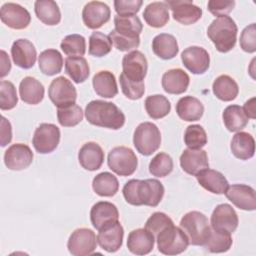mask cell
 Here are the masks:
<instances>
[{"instance_id": "6da1fadb", "label": "cell", "mask_w": 256, "mask_h": 256, "mask_svg": "<svg viewBox=\"0 0 256 256\" xmlns=\"http://www.w3.org/2000/svg\"><path fill=\"white\" fill-rule=\"evenodd\" d=\"M164 192L163 184L157 179H131L122 189L126 202L133 206L156 207L161 202Z\"/></svg>"}, {"instance_id": "7a4b0ae2", "label": "cell", "mask_w": 256, "mask_h": 256, "mask_svg": "<svg viewBox=\"0 0 256 256\" xmlns=\"http://www.w3.org/2000/svg\"><path fill=\"white\" fill-rule=\"evenodd\" d=\"M85 117L87 121L95 126L120 129L125 123L124 113L112 102L104 100H93L86 105Z\"/></svg>"}, {"instance_id": "3957f363", "label": "cell", "mask_w": 256, "mask_h": 256, "mask_svg": "<svg viewBox=\"0 0 256 256\" xmlns=\"http://www.w3.org/2000/svg\"><path fill=\"white\" fill-rule=\"evenodd\" d=\"M238 28L230 16L218 17L211 22L207 29V35L221 53L231 51L237 41Z\"/></svg>"}, {"instance_id": "277c9868", "label": "cell", "mask_w": 256, "mask_h": 256, "mask_svg": "<svg viewBox=\"0 0 256 256\" xmlns=\"http://www.w3.org/2000/svg\"><path fill=\"white\" fill-rule=\"evenodd\" d=\"M180 228L187 236L189 244L194 246H203L211 232L208 218L199 211L186 213L180 221Z\"/></svg>"}, {"instance_id": "5b68a950", "label": "cell", "mask_w": 256, "mask_h": 256, "mask_svg": "<svg viewBox=\"0 0 256 256\" xmlns=\"http://www.w3.org/2000/svg\"><path fill=\"white\" fill-rule=\"evenodd\" d=\"M157 248L164 255H177L184 252L189 241L181 228L171 224L160 231L155 237Z\"/></svg>"}, {"instance_id": "8992f818", "label": "cell", "mask_w": 256, "mask_h": 256, "mask_svg": "<svg viewBox=\"0 0 256 256\" xmlns=\"http://www.w3.org/2000/svg\"><path fill=\"white\" fill-rule=\"evenodd\" d=\"M133 144L140 154L144 156L153 154L161 145L159 128L152 122L140 123L134 131Z\"/></svg>"}, {"instance_id": "52a82bcc", "label": "cell", "mask_w": 256, "mask_h": 256, "mask_svg": "<svg viewBox=\"0 0 256 256\" xmlns=\"http://www.w3.org/2000/svg\"><path fill=\"white\" fill-rule=\"evenodd\" d=\"M109 168L119 176L132 175L138 166V159L132 149L125 146L114 147L108 154Z\"/></svg>"}, {"instance_id": "ba28073f", "label": "cell", "mask_w": 256, "mask_h": 256, "mask_svg": "<svg viewBox=\"0 0 256 256\" xmlns=\"http://www.w3.org/2000/svg\"><path fill=\"white\" fill-rule=\"evenodd\" d=\"M48 96L57 108H62L75 103L77 91L70 80L64 76H59L52 80L48 89Z\"/></svg>"}, {"instance_id": "9c48e42d", "label": "cell", "mask_w": 256, "mask_h": 256, "mask_svg": "<svg viewBox=\"0 0 256 256\" xmlns=\"http://www.w3.org/2000/svg\"><path fill=\"white\" fill-rule=\"evenodd\" d=\"M59 141V128L51 123H42L36 128L34 132L32 144L38 153L48 154L57 148Z\"/></svg>"}, {"instance_id": "30bf717a", "label": "cell", "mask_w": 256, "mask_h": 256, "mask_svg": "<svg viewBox=\"0 0 256 256\" xmlns=\"http://www.w3.org/2000/svg\"><path fill=\"white\" fill-rule=\"evenodd\" d=\"M97 247V238L93 230L79 228L70 235L67 248L73 256H87L94 253Z\"/></svg>"}, {"instance_id": "8fae6325", "label": "cell", "mask_w": 256, "mask_h": 256, "mask_svg": "<svg viewBox=\"0 0 256 256\" xmlns=\"http://www.w3.org/2000/svg\"><path fill=\"white\" fill-rule=\"evenodd\" d=\"M238 223L236 211L231 205L226 203L216 206L210 219L212 230L228 234H232L237 229Z\"/></svg>"}, {"instance_id": "7c38bea8", "label": "cell", "mask_w": 256, "mask_h": 256, "mask_svg": "<svg viewBox=\"0 0 256 256\" xmlns=\"http://www.w3.org/2000/svg\"><path fill=\"white\" fill-rule=\"evenodd\" d=\"M0 18L6 26L16 30L27 28L31 22V15L28 10L23 6L12 2L2 5Z\"/></svg>"}, {"instance_id": "4fadbf2b", "label": "cell", "mask_w": 256, "mask_h": 256, "mask_svg": "<svg viewBox=\"0 0 256 256\" xmlns=\"http://www.w3.org/2000/svg\"><path fill=\"white\" fill-rule=\"evenodd\" d=\"M168 9L172 11L173 19L184 25L196 23L202 16V9L188 0H167L164 1Z\"/></svg>"}, {"instance_id": "5bb4252c", "label": "cell", "mask_w": 256, "mask_h": 256, "mask_svg": "<svg viewBox=\"0 0 256 256\" xmlns=\"http://www.w3.org/2000/svg\"><path fill=\"white\" fill-rule=\"evenodd\" d=\"M122 73L129 80L142 82L147 74L148 62L142 52L134 50L124 55L122 59Z\"/></svg>"}, {"instance_id": "9a60e30c", "label": "cell", "mask_w": 256, "mask_h": 256, "mask_svg": "<svg viewBox=\"0 0 256 256\" xmlns=\"http://www.w3.org/2000/svg\"><path fill=\"white\" fill-rule=\"evenodd\" d=\"M33 161V152L23 143H15L8 147L4 154V163L10 170L20 171L28 168Z\"/></svg>"}, {"instance_id": "2e32d148", "label": "cell", "mask_w": 256, "mask_h": 256, "mask_svg": "<svg viewBox=\"0 0 256 256\" xmlns=\"http://www.w3.org/2000/svg\"><path fill=\"white\" fill-rule=\"evenodd\" d=\"M224 194L227 199L239 209L253 211L256 208V193L251 186L233 184L228 186Z\"/></svg>"}, {"instance_id": "e0dca14e", "label": "cell", "mask_w": 256, "mask_h": 256, "mask_svg": "<svg viewBox=\"0 0 256 256\" xmlns=\"http://www.w3.org/2000/svg\"><path fill=\"white\" fill-rule=\"evenodd\" d=\"M183 65L193 74H203L210 66L208 52L199 46H190L181 53Z\"/></svg>"}, {"instance_id": "ac0fdd59", "label": "cell", "mask_w": 256, "mask_h": 256, "mask_svg": "<svg viewBox=\"0 0 256 256\" xmlns=\"http://www.w3.org/2000/svg\"><path fill=\"white\" fill-rule=\"evenodd\" d=\"M124 230L122 225L119 221H115L98 230L97 242L103 250L113 253L121 248Z\"/></svg>"}, {"instance_id": "d6986e66", "label": "cell", "mask_w": 256, "mask_h": 256, "mask_svg": "<svg viewBox=\"0 0 256 256\" xmlns=\"http://www.w3.org/2000/svg\"><path fill=\"white\" fill-rule=\"evenodd\" d=\"M111 11L107 4L101 1L88 2L82 11V19L86 27L98 29L110 19Z\"/></svg>"}, {"instance_id": "ffe728a7", "label": "cell", "mask_w": 256, "mask_h": 256, "mask_svg": "<svg viewBox=\"0 0 256 256\" xmlns=\"http://www.w3.org/2000/svg\"><path fill=\"white\" fill-rule=\"evenodd\" d=\"M180 166L187 174L196 176L209 168L207 152L202 149H185L180 156Z\"/></svg>"}, {"instance_id": "44dd1931", "label": "cell", "mask_w": 256, "mask_h": 256, "mask_svg": "<svg viewBox=\"0 0 256 256\" xmlns=\"http://www.w3.org/2000/svg\"><path fill=\"white\" fill-rule=\"evenodd\" d=\"M13 62L20 68L30 69L34 66L37 51L32 42L27 39H18L13 42L11 47Z\"/></svg>"}, {"instance_id": "7402d4cb", "label": "cell", "mask_w": 256, "mask_h": 256, "mask_svg": "<svg viewBox=\"0 0 256 256\" xmlns=\"http://www.w3.org/2000/svg\"><path fill=\"white\" fill-rule=\"evenodd\" d=\"M90 220L93 227L100 230L105 225L119 220V212L117 207L107 201H99L95 203L90 211Z\"/></svg>"}, {"instance_id": "603a6c76", "label": "cell", "mask_w": 256, "mask_h": 256, "mask_svg": "<svg viewBox=\"0 0 256 256\" xmlns=\"http://www.w3.org/2000/svg\"><path fill=\"white\" fill-rule=\"evenodd\" d=\"M155 237L145 228L131 231L127 238L128 250L136 255L149 254L154 248Z\"/></svg>"}, {"instance_id": "cb8c5ba5", "label": "cell", "mask_w": 256, "mask_h": 256, "mask_svg": "<svg viewBox=\"0 0 256 256\" xmlns=\"http://www.w3.org/2000/svg\"><path fill=\"white\" fill-rule=\"evenodd\" d=\"M78 160L80 165L88 170H98L104 162V152L96 142L85 143L78 152Z\"/></svg>"}, {"instance_id": "d4e9b609", "label": "cell", "mask_w": 256, "mask_h": 256, "mask_svg": "<svg viewBox=\"0 0 256 256\" xmlns=\"http://www.w3.org/2000/svg\"><path fill=\"white\" fill-rule=\"evenodd\" d=\"M190 78L188 74L180 69H170L166 71L162 76V87L165 92L169 94H182L189 86Z\"/></svg>"}, {"instance_id": "484cf974", "label": "cell", "mask_w": 256, "mask_h": 256, "mask_svg": "<svg viewBox=\"0 0 256 256\" xmlns=\"http://www.w3.org/2000/svg\"><path fill=\"white\" fill-rule=\"evenodd\" d=\"M197 181L204 189L214 194H224L228 188V181L219 171L205 169L196 175Z\"/></svg>"}, {"instance_id": "4316f807", "label": "cell", "mask_w": 256, "mask_h": 256, "mask_svg": "<svg viewBox=\"0 0 256 256\" xmlns=\"http://www.w3.org/2000/svg\"><path fill=\"white\" fill-rule=\"evenodd\" d=\"M44 86L36 78L27 76L19 84V94L23 102L31 105L39 104L44 98Z\"/></svg>"}, {"instance_id": "83f0119b", "label": "cell", "mask_w": 256, "mask_h": 256, "mask_svg": "<svg viewBox=\"0 0 256 256\" xmlns=\"http://www.w3.org/2000/svg\"><path fill=\"white\" fill-rule=\"evenodd\" d=\"M176 112L184 121H198L203 116L204 106L199 99L192 96H184L178 100Z\"/></svg>"}, {"instance_id": "f1b7e54d", "label": "cell", "mask_w": 256, "mask_h": 256, "mask_svg": "<svg viewBox=\"0 0 256 256\" xmlns=\"http://www.w3.org/2000/svg\"><path fill=\"white\" fill-rule=\"evenodd\" d=\"M233 155L240 160H248L254 156L255 153V141L251 134L248 132H237L230 144Z\"/></svg>"}, {"instance_id": "f546056e", "label": "cell", "mask_w": 256, "mask_h": 256, "mask_svg": "<svg viewBox=\"0 0 256 256\" xmlns=\"http://www.w3.org/2000/svg\"><path fill=\"white\" fill-rule=\"evenodd\" d=\"M152 50L157 57L163 60H169L178 54L179 48L177 40L173 35L160 33L152 40Z\"/></svg>"}, {"instance_id": "4dcf8cb0", "label": "cell", "mask_w": 256, "mask_h": 256, "mask_svg": "<svg viewBox=\"0 0 256 256\" xmlns=\"http://www.w3.org/2000/svg\"><path fill=\"white\" fill-rule=\"evenodd\" d=\"M94 91L103 98H113L118 93L117 82L112 72L102 70L97 72L92 79Z\"/></svg>"}, {"instance_id": "1f68e13d", "label": "cell", "mask_w": 256, "mask_h": 256, "mask_svg": "<svg viewBox=\"0 0 256 256\" xmlns=\"http://www.w3.org/2000/svg\"><path fill=\"white\" fill-rule=\"evenodd\" d=\"M145 22L153 28H160L169 21V9L165 2H152L146 6L143 12Z\"/></svg>"}, {"instance_id": "d6a6232c", "label": "cell", "mask_w": 256, "mask_h": 256, "mask_svg": "<svg viewBox=\"0 0 256 256\" xmlns=\"http://www.w3.org/2000/svg\"><path fill=\"white\" fill-rule=\"evenodd\" d=\"M37 18L46 25H57L61 20V12L55 1L37 0L34 3Z\"/></svg>"}, {"instance_id": "836d02e7", "label": "cell", "mask_w": 256, "mask_h": 256, "mask_svg": "<svg viewBox=\"0 0 256 256\" xmlns=\"http://www.w3.org/2000/svg\"><path fill=\"white\" fill-rule=\"evenodd\" d=\"M40 71L47 75L53 76L61 72L63 67V57L56 49H47L40 53L38 57Z\"/></svg>"}, {"instance_id": "e575fe53", "label": "cell", "mask_w": 256, "mask_h": 256, "mask_svg": "<svg viewBox=\"0 0 256 256\" xmlns=\"http://www.w3.org/2000/svg\"><path fill=\"white\" fill-rule=\"evenodd\" d=\"M212 91L218 99L228 102L234 100L237 97L239 93V87L232 77L228 75H220L214 80Z\"/></svg>"}, {"instance_id": "d590c367", "label": "cell", "mask_w": 256, "mask_h": 256, "mask_svg": "<svg viewBox=\"0 0 256 256\" xmlns=\"http://www.w3.org/2000/svg\"><path fill=\"white\" fill-rule=\"evenodd\" d=\"M225 127L230 132H239L248 124L249 118L246 116L243 108L239 105L227 106L222 114Z\"/></svg>"}, {"instance_id": "8d00e7d4", "label": "cell", "mask_w": 256, "mask_h": 256, "mask_svg": "<svg viewBox=\"0 0 256 256\" xmlns=\"http://www.w3.org/2000/svg\"><path fill=\"white\" fill-rule=\"evenodd\" d=\"M92 188L101 197H112L119 190V182L112 173L102 172L93 178Z\"/></svg>"}, {"instance_id": "74e56055", "label": "cell", "mask_w": 256, "mask_h": 256, "mask_svg": "<svg viewBox=\"0 0 256 256\" xmlns=\"http://www.w3.org/2000/svg\"><path fill=\"white\" fill-rule=\"evenodd\" d=\"M65 72L75 82H84L90 74V68L87 60L82 56L67 57L65 59Z\"/></svg>"}, {"instance_id": "f35d334b", "label": "cell", "mask_w": 256, "mask_h": 256, "mask_svg": "<svg viewBox=\"0 0 256 256\" xmlns=\"http://www.w3.org/2000/svg\"><path fill=\"white\" fill-rule=\"evenodd\" d=\"M114 30L117 33L127 37H139L143 29L142 22L136 15H116L114 17Z\"/></svg>"}, {"instance_id": "ab89813d", "label": "cell", "mask_w": 256, "mask_h": 256, "mask_svg": "<svg viewBox=\"0 0 256 256\" xmlns=\"http://www.w3.org/2000/svg\"><path fill=\"white\" fill-rule=\"evenodd\" d=\"M145 109L147 114L152 119H160L167 116L171 110V104L169 100L161 95L155 94L148 96L145 99Z\"/></svg>"}, {"instance_id": "60d3db41", "label": "cell", "mask_w": 256, "mask_h": 256, "mask_svg": "<svg viewBox=\"0 0 256 256\" xmlns=\"http://www.w3.org/2000/svg\"><path fill=\"white\" fill-rule=\"evenodd\" d=\"M233 240L231 238V234L217 232L211 229L210 235L203 245L209 252L212 253H223L227 252L232 246Z\"/></svg>"}, {"instance_id": "b9f144b4", "label": "cell", "mask_w": 256, "mask_h": 256, "mask_svg": "<svg viewBox=\"0 0 256 256\" xmlns=\"http://www.w3.org/2000/svg\"><path fill=\"white\" fill-rule=\"evenodd\" d=\"M57 119L63 127H73L83 120V111L77 104H71L57 110Z\"/></svg>"}, {"instance_id": "7bdbcfd3", "label": "cell", "mask_w": 256, "mask_h": 256, "mask_svg": "<svg viewBox=\"0 0 256 256\" xmlns=\"http://www.w3.org/2000/svg\"><path fill=\"white\" fill-rule=\"evenodd\" d=\"M60 48L68 57L83 56L86 52V41L82 35L71 34L64 37Z\"/></svg>"}, {"instance_id": "ee69618b", "label": "cell", "mask_w": 256, "mask_h": 256, "mask_svg": "<svg viewBox=\"0 0 256 256\" xmlns=\"http://www.w3.org/2000/svg\"><path fill=\"white\" fill-rule=\"evenodd\" d=\"M112 48V41L109 36L95 31L89 37V54L95 57L107 55Z\"/></svg>"}, {"instance_id": "f6af8a7d", "label": "cell", "mask_w": 256, "mask_h": 256, "mask_svg": "<svg viewBox=\"0 0 256 256\" xmlns=\"http://www.w3.org/2000/svg\"><path fill=\"white\" fill-rule=\"evenodd\" d=\"M173 170V160L164 152L156 154L149 163V172L156 177H166Z\"/></svg>"}, {"instance_id": "bcb514c9", "label": "cell", "mask_w": 256, "mask_h": 256, "mask_svg": "<svg viewBox=\"0 0 256 256\" xmlns=\"http://www.w3.org/2000/svg\"><path fill=\"white\" fill-rule=\"evenodd\" d=\"M184 143L190 149H201L207 144V134L201 125H189L184 133Z\"/></svg>"}, {"instance_id": "7dc6e473", "label": "cell", "mask_w": 256, "mask_h": 256, "mask_svg": "<svg viewBox=\"0 0 256 256\" xmlns=\"http://www.w3.org/2000/svg\"><path fill=\"white\" fill-rule=\"evenodd\" d=\"M18 103V96L14 84L10 81L0 82V108L1 110L13 109Z\"/></svg>"}, {"instance_id": "c3c4849f", "label": "cell", "mask_w": 256, "mask_h": 256, "mask_svg": "<svg viewBox=\"0 0 256 256\" xmlns=\"http://www.w3.org/2000/svg\"><path fill=\"white\" fill-rule=\"evenodd\" d=\"M120 87L123 92V94L131 100H138L140 99L145 92V85L144 81L142 82H135L129 80L123 73L120 74L119 77Z\"/></svg>"}, {"instance_id": "681fc988", "label": "cell", "mask_w": 256, "mask_h": 256, "mask_svg": "<svg viewBox=\"0 0 256 256\" xmlns=\"http://www.w3.org/2000/svg\"><path fill=\"white\" fill-rule=\"evenodd\" d=\"M174 224L172 219L163 212H155L153 213L145 223V229L153 234L154 237L162 231L165 227Z\"/></svg>"}, {"instance_id": "f907efd6", "label": "cell", "mask_w": 256, "mask_h": 256, "mask_svg": "<svg viewBox=\"0 0 256 256\" xmlns=\"http://www.w3.org/2000/svg\"><path fill=\"white\" fill-rule=\"evenodd\" d=\"M109 37L114 44L115 48L119 51H130L136 49L140 45V38L139 37H127L117 33L114 29L110 32Z\"/></svg>"}, {"instance_id": "816d5d0a", "label": "cell", "mask_w": 256, "mask_h": 256, "mask_svg": "<svg viewBox=\"0 0 256 256\" xmlns=\"http://www.w3.org/2000/svg\"><path fill=\"white\" fill-rule=\"evenodd\" d=\"M240 47L247 53L256 51V26L252 23L246 26L240 35Z\"/></svg>"}, {"instance_id": "f5cc1de1", "label": "cell", "mask_w": 256, "mask_h": 256, "mask_svg": "<svg viewBox=\"0 0 256 256\" xmlns=\"http://www.w3.org/2000/svg\"><path fill=\"white\" fill-rule=\"evenodd\" d=\"M143 4L142 0H115L114 9L117 15H135Z\"/></svg>"}, {"instance_id": "db71d44e", "label": "cell", "mask_w": 256, "mask_h": 256, "mask_svg": "<svg viewBox=\"0 0 256 256\" xmlns=\"http://www.w3.org/2000/svg\"><path fill=\"white\" fill-rule=\"evenodd\" d=\"M235 6V1L233 0H210L208 1L207 7L210 13L215 16H227Z\"/></svg>"}, {"instance_id": "11a10c76", "label": "cell", "mask_w": 256, "mask_h": 256, "mask_svg": "<svg viewBox=\"0 0 256 256\" xmlns=\"http://www.w3.org/2000/svg\"><path fill=\"white\" fill-rule=\"evenodd\" d=\"M12 140L11 123L5 118L1 117V146L5 147Z\"/></svg>"}, {"instance_id": "9f6ffc18", "label": "cell", "mask_w": 256, "mask_h": 256, "mask_svg": "<svg viewBox=\"0 0 256 256\" xmlns=\"http://www.w3.org/2000/svg\"><path fill=\"white\" fill-rule=\"evenodd\" d=\"M1 62H2V65H1V78L5 77L10 69H11V63H10V59L7 55V53L4 51V50H1Z\"/></svg>"}, {"instance_id": "6f0895ef", "label": "cell", "mask_w": 256, "mask_h": 256, "mask_svg": "<svg viewBox=\"0 0 256 256\" xmlns=\"http://www.w3.org/2000/svg\"><path fill=\"white\" fill-rule=\"evenodd\" d=\"M242 108L248 118L255 119V117H256V115H255V97L246 101Z\"/></svg>"}]
</instances>
